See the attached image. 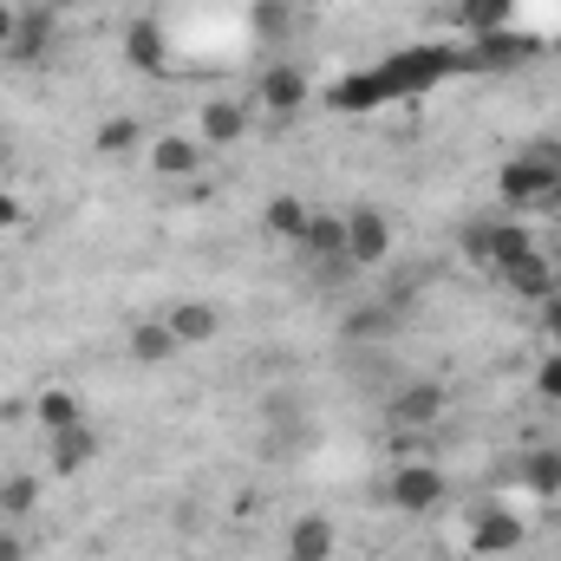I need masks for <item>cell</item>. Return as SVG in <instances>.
<instances>
[{
  "instance_id": "6da1fadb",
  "label": "cell",
  "mask_w": 561,
  "mask_h": 561,
  "mask_svg": "<svg viewBox=\"0 0 561 561\" xmlns=\"http://www.w3.org/2000/svg\"><path fill=\"white\" fill-rule=\"evenodd\" d=\"M457 72H463V46H405V53L379 59V79H386L392 105H399V99H419V92L457 79Z\"/></svg>"
},
{
  "instance_id": "f1b7e54d",
  "label": "cell",
  "mask_w": 561,
  "mask_h": 561,
  "mask_svg": "<svg viewBox=\"0 0 561 561\" xmlns=\"http://www.w3.org/2000/svg\"><path fill=\"white\" fill-rule=\"evenodd\" d=\"M0 229H26V203L13 190H0Z\"/></svg>"
},
{
  "instance_id": "e0dca14e",
  "label": "cell",
  "mask_w": 561,
  "mask_h": 561,
  "mask_svg": "<svg viewBox=\"0 0 561 561\" xmlns=\"http://www.w3.org/2000/svg\"><path fill=\"white\" fill-rule=\"evenodd\" d=\"M523 549V523L510 510H483L477 516V556H516Z\"/></svg>"
},
{
  "instance_id": "ac0fdd59",
  "label": "cell",
  "mask_w": 561,
  "mask_h": 561,
  "mask_svg": "<svg viewBox=\"0 0 561 561\" xmlns=\"http://www.w3.org/2000/svg\"><path fill=\"white\" fill-rule=\"evenodd\" d=\"M125 346H131L138 366H163V359H176V333H170V320H138V327L125 333Z\"/></svg>"
},
{
  "instance_id": "7402d4cb",
  "label": "cell",
  "mask_w": 561,
  "mask_h": 561,
  "mask_svg": "<svg viewBox=\"0 0 561 561\" xmlns=\"http://www.w3.org/2000/svg\"><path fill=\"white\" fill-rule=\"evenodd\" d=\"M249 131V118H242V105H229V99H216V105H203V144H236Z\"/></svg>"
},
{
  "instance_id": "2e32d148",
  "label": "cell",
  "mask_w": 561,
  "mask_h": 561,
  "mask_svg": "<svg viewBox=\"0 0 561 561\" xmlns=\"http://www.w3.org/2000/svg\"><path fill=\"white\" fill-rule=\"evenodd\" d=\"M287 561H333V516H300L287 529Z\"/></svg>"
},
{
  "instance_id": "7c38bea8",
  "label": "cell",
  "mask_w": 561,
  "mask_h": 561,
  "mask_svg": "<svg viewBox=\"0 0 561 561\" xmlns=\"http://www.w3.org/2000/svg\"><path fill=\"white\" fill-rule=\"evenodd\" d=\"M300 249H307L313 262H327L333 275H346V268H353V262H346V216H307Z\"/></svg>"
},
{
  "instance_id": "4316f807",
  "label": "cell",
  "mask_w": 561,
  "mask_h": 561,
  "mask_svg": "<svg viewBox=\"0 0 561 561\" xmlns=\"http://www.w3.org/2000/svg\"><path fill=\"white\" fill-rule=\"evenodd\" d=\"M33 503H39V483H33V477H7V483H0V510H7V516H26Z\"/></svg>"
},
{
  "instance_id": "3957f363",
  "label": "cell",
  "mask_w": 561,
  "mask_h": 561,
  "mask_svg": "<svg viewBox=\"0 0 561 561\" xmlns=\"http://www.w3.org/2000/svg\"><path fill=\"white\" fill-rule=\"evenodd\" d=\"M529 249H536V236H529L523 222H510V216H503V222H470V229H463V255H470L483 275H503V268L523 262Z\"/></svg>"
},
{
  "instance_id": "83f0119b",
  "label": "cell",
  "mask_w": 561,
  "mask_h": 561,
  "mask_svg": "<svg viewBox=\"0 0 561 561\" xmlns=\"http://www.w3.org/2000/svg\"><path fill=\"white\" fill-rule=\"evenodd\" d=\"M536 392H542L549 405H561V346L542 359V366H536Z\"/></svg>"
},
{
  "instance_id": "30bf717a",
  "label": "cell",
  "mask_w": 561,
  "mask_h": 561,
  "mask_svg": "<svg viewBox=\"0 0 561 561\" xmlns=\"http://www.w3.org/2000/svg\"><path fill=\"white\" fill-rule=\"evenodd\" d=\"M125 66L144 72V79H163V72H170V39H163L157 20H131V26H125Z\"/></svg>"
},
{
  "instance_id": "8fae6325",
  "label": "cell",
  "mask_w": 561,
  "mask_h": 561,
  "mask_svg": "<svg viewBox=\"0 0 561 561\" xmlns=\"http://www.w3.org/2000/svg\"><path fill=\"white\" fill-rule=\"evenodd\" d=\"M53 33H59V13H53V7H26V13H20V26H13L7 59L39 66V59H46V46H53Z\"/></svg>"
},
{
  "instance_id": "9c48e42d",
  "label": "cell",
  "mask_w": 561,
  "mask_h": 561,
  "mask_svg": "<svg viewBox=\"0 0 561 561\" xmlns=\"http://www.w3.org/2000/svg\"><path fill=\"white\" fill-rule=\"evenodd\" d=\"M496 280H503V287H510L516 300H536V307H542V300H556V294H561V280H556V262H549L542 249H529L523 262H510V268H503Z\"/></svg>"
},
{
  "instance_id": "484cf974",
  "label": "cell",
  "mask_w": 561,
  "mask_h": 561,
  "mask_svg": "<svg viewBox=\"0 0 561 561\" xmlns=\"http://www.w3.org/2000/svg\"><path fill=\"white\" fill-rule=\"evenodd\" d=\"M386 333H392V307H366L346 320V340H386Z\"/></svg>"
},
{
  "instance_id": "9a60e30c",
  "label": "cell",
  "mask_w": 561,
  "mask_h": 561,
  "mask_svg": "<svg viewBox=\"0 0 561 561\" xmlns=\"http://www.w3.org/2000/svg\"><path fill=\"white\" fill-rule=\"evenodd\" d=\"M92 457H99L92 424H66V431H53V470H59V477H79Z\"/></svg>"
},
{
  "instance_id": "1f68e13d",
  "label": "cell",
  "mask_w": 561,
  "mask_h": 561,
  "mask_svg": "<svg viewBox=\"0 0 561 561\" xmlns=\"http://www.w3.org/2000/svg\"><path fill=\"white\" fill-rule=\"evenodd\" d=\"M542 320H549V333H556V346H561V294L556 300H542Z\"/></svg>"
},
{
  "instance_id": "d6a6232c",
  "label": "cell",
  "mask_w": 561,
  "mask_h": 561,
  "mask_svg": "<svg viewBox=\"0 0 561 561\" xmlns=\"http://www.w3.org/2000/svg\"><path fill=\"white\" fill-rule=\"evenodd\" d=\"M0 561H26V542L20 536H0Z\"/></svg>"
},
{
  "instance_id": "d4e9b609",
  "label": "cell",
  "mask_w": 561,
  "mask_h": 561,
  "mask_svg": "<svg viewBox=\"0 0 561 561\" xmlns=\"http://www.w3.org/2000/svg\"><path fill=\"white\" fill-rule=\"evenodd\" d=\"M138 138H144V125L138 118H131V112H125V118H105V125H99V150H105V157H118V150H138Z\"/></svg>"
},
{
  "instance_id": "cb8c5ba5",
  "label": "cell",
  "mask_w": 561,
  "mask_h": 561,
  "mask_svg": "<svg viewBox=\"0 0 561 561\" xmlns=\"http://www.w3.org/2000/svg\"><path fill=\"white\" fill-rule=\"evenodd\" d=\"M307 216H313V209H307L300 196H275V203H268V236L300 242V236H307Z\"/></svg>"
},
{
  "instance_id": "ffe728a7",
  "label": "cell",
  "mask_w": 561,
  "mask_h": 561,
  "mask_svg": "<svg viewBox=\"0 0 561 561\" xmlns=\"http://www.w3.org/2000/svg\"><path fill=\"white\" fill-rule=\"evenodd\" d=\"M33 419L46 424V431H66V424H85V412H79V392L72 386H46L39 405H33Z\"/></svg>"
},
{
  "instance_id": "277c9868",
  "label": "cell",
  "mask_w": 561,
  "mask_h": 561,
  "mask_svg": "<svg viewBox=\"0 0 561 561\" xmlns=\"http://www.w3.org/2000/svg\"><path fill=\"white\" fill-rule=\"evenodd\" d=\"M542 53L536 33H516V26H496V33H477V46H463V72H516Z\"/></svg>"
},
{
  "instance_id": "8992f818",
  "label": "cell",
  "mask_w": 561,
  "mask_h": 561,
  "mask_svg": "<svg viewBox=\"0 0 561 561\" xmlns=\"http://www.w3.org/2000/svg\"><path fill=\"white\" fill-rule=\"evenodd\" d=\"M392 255V222H386V209H353L346 216V262L353 268H379Z\"/></svg>"
},
{
  "instance_id": "d6986e66",
  "label": "cell",
  "mask_w": 561,
  "mask_h": 561,
  "mask_svg": "<svg viewBox=\"0 0 561 561\" xmlns=\"http://www.w3.org/2000/svg\"><path fill=\"white\" fill-rule=\"evenodd\" d=\"M196 163H203V144H190V138H157L150 144V170H157V176H196Z\"/></svg>"
},
{
  "instance_id": "f546056e",
  "label": "cell",
  "mask_w": 561,
  "mask_h": 561,
  "mask_svg": "<svg viewBox=\"0 0 561 561\" xmlns=\"http://www.w3.org/2000/svg\"><path fill=\"white\" fill-rule=\"evenodd\" d=\"M13 26H20V7H7V0H0V53L13 46Z\"/></svg>"
},
{
  "instance_id": "836d02e7",
  "label": "cell",
  "mask_w": 561,
  "mask_h": 561,
  "mask_svg": "<svg viewBox=\"0 0 561 561\" xmlns=\"http://www.w3.org/2000/svg\"><path fill=\"white\" fill-rule=\"evenodd\" d=\"M549 209H561V176H556V196H549Z\"/></svg>"
},
{
  "instance_id": "4dcf8cb0",
  "label": "cell",
  "mask_w": 561,
  "mask_h": 561,
  "mask_svg": "<svg viewBox=\"0 0 561 561\" xmlns=\"http://www.w3.org/2000/svg\"><path fill=\"white\" fill-rule=\"evenodd\" d=\"M255 26H262V33H275V26H280V7H275V0H262V7H255Z\"/></svg>"
},
{
  "instance_id": "ba28073f",
  "label": "cell",
  "mask_w": 561,
  "mask_h": 561,
  "mask_svg": "<svg viewBox=\"0 0 561 561\" xmlns=\"http://www.w3.org/2000/svg\"><path fill=\"white\" fill-rule=\"evenodd\" d=\"M327 105H333V112H346V118H366V112H386V105H392V92H386L379 66H366V72H346V79L327 92Z\"/></svg>"
},
{
  "instance_id": "44dd1931",
  "label": "cell",
  "mask_w": 561,
  "mask_h": 561,
  "mask_svg": "<svg viewBox=\"0 0 561 561\" xmlns=\"http://www.w3.org/2000/svg\"><path fill=\"white\" fill-rule=\"evenodd\" d=\"M523 490H536V496H561V450L556 444H542V450L523 457Z\"/></svg>"
},
{
  "instance_id": "7a4b0ae2",
  "label": "cell",
  "mask_w": 561,
  "mask_h": 561,
  "mask_svg": "<svg viewBox=\"0 0 561 561\" xmlns=\"http://www.w3.org/2000/svg\"><path fill=\"white\" fill-rule=\"evenodd\" d=\"M556 176H561V144H529L523 157H510V163H503L496 190H503V203H510V209H549Z\"/></svg>"
},
{
  "instance_id": "4fadbf2b",
  "label": "cell",
  "mask_w": 561,
  "mask_h": 561,
  "mask_svg": "<svg viewBox=\"0 0 561 561\" xmlns=\"http://www.w3.org/2000/svg\"><path fill=\"white\" fill-rule=\"evenodd\" d=\"M163 320H170L176 346H209V340L222 333V307H209V300H176Z\"/></svg>"
},
{
  "instance_id": "52a82bcc",
  "label": "cell",
  "mask_w": 561,
  "mask_h": 561,
  "mask_svg": "<svg viewBox=\"0 0 561 561\" xmlns=\"http://www.w3.org/2000/svg\"><path fill=\"white\" fill-rule=\"evenodd\" d=\"M386 496H392V510L424 516V510H437V496H444V470H437V463H405V470H392Z\"/></svg>"
},
{
  "instance_id": "5bb4252c",
  "label": "cell",
  "mask_w": 561,
  "mask_h": 561,
  "mask_svg": "<svg viewBox=\"0 0 561 561\" xmlns=\"http://www.w3.org/2000/svg\"><path fill=\"white\" fill-rule=\"evenodd\" d=\"M262 105L280 112V118H294V112L307 105V72H300V66H268V72H262Z\"/></svg>"
},
{
  "instance_id": "5b68a950",
  "label": "cell",
  "mask_w": 561,
  "mask_h": 561,
  "mask_svg": "<svg viewBox=\"0 0 561 561\" xmlns=\"http://www.w3.org/2000/svg\"><path fill=\"white\" fill-rule=\"evenodd\" d=\"M444 405H450V392H444L437 379H412V386H399V392L386 399V424H399V431H431V424L444 419Z\"/></svg>"
},
{
  "instance_id": "603a6c76",
  "label": "cell",
  "mask_w": 561,
  "mask_h": 561,
  "mask_svg": "<svg viewBox=\"0 0 561 561\" xmlns=\"http://www.w3.org/2000/svg\"><path fill=\"white\" fill-rule=\"evenodd\" d=\"M457 20H463L470 33H496V26L516 20V0H457Z\"/></svg>"
}]
</instances>
